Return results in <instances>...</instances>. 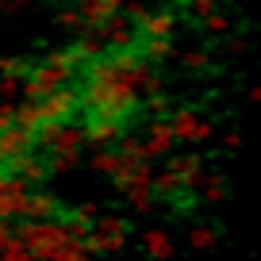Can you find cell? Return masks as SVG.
<instances>
[{"label": "cell", "instance_id": "6da1fadb", "mask_svg": "<svg viewBox=\"0 0 261 261\" xmlns=\"http://www.w3.org/2000/svg\"><path fill=\"white\" fill-rule=\"evenodd\" d=\"M77 65H81V58H77L69 46L50 50L39 65H31V73L23 77V100H42V96H50V92L65 89Z\"/></svg>", "mask_w": 261, "mask_h": 261}, {"label": "cell", "instance_id": "7a4b0ae2", "mask_svg": "<svg viewBox=\"0 0 261 261\" xmlns=\"http://www.w3.org/2000/svg\"><path fill=\"white\" fill-rule=\"evenodd\" d=\"M150 180H154V165H139V169L119 185L123 204H127L135 215H150V212H154V204H158L154 185H150Z\"/></svg>", "mask_w": 261, "mask_h": 261}, {"label": "cell", "instance_id": "3957f363", "mask_svg": "<svg viewBox=\"0 0 261 261\" xmlns=\"http://www.w3.org/2000/svg\"><path fill=\"white\" fill-rule=\"evenodd\" d=\"M169 127H173V139L188 142V146H204V142L215 135L212 119H200L196 108H177V112L169 115Z\"/></svg>", "mask_w": 261, "mask_h": 261}, {"label": "cell", "instance_id": "277c9868", "mask_svg": "<svg viewBox=\"0 0 261 261\" xmlns=\"http://www.w3.org/2000/svg\"><path fill=\"white\" fill-rule=\"evenodd\" d=\"M165 169L177 173L180 188H188V192H200V185H204V177H207V165H204V158L196 154V150L169 154V158H165Z\"/></svg>", "mask_w": 261, "mask_h": 261}, {"label": "cell", "instance_id": "5b68a950", "mask_svg": "<svg viewBox=\"0 0 261 261\" xmlns=\"http://www.w3.org/2000/svg\"><path fill=\"white\" fill-rule=\"evenodd\" d=\"M35 108H39V119L42 123H65V119H73V112L81 104H77V89H58V92H50V96H42V100H35Z\"/></svg>", "mask_w": 261, "mask_h": 261}, {"label": "cell", "instance_id": "8992f818", "mask_svg": "<svg viewBox=\"0 0 261 261\" xmlns=\"http://www.w3.org/2000/svg\"><path fill=\"white\" fill-rule=\"evenodd\" d=\"M92 31L100 35V42H104L112 54H127V50L139 42V35H135V27H130V19H123V12L112 16V19H104V23H96Z\"/></svg>", "mask_w": 261, "mask_h": 261}, {"label": "cell", "instance_id": "52a82bcc", "mask_svg": "<svg viewBox=\"0 0 261 261\" xmlns=\"http://www.w3.org/2000/svg\"><path fill=\"white\" fill-rule=\"evenodd\" d=\"M81 127H85V142L96 146V150H108L112 142H119L127 135V123L104 119V115H92V112H89V119H81Z\"/></svg>", "mask_w": 261, "mask_h": 261}, {"label": "cell", "instance_id": "ba28073f", "mask_svg": "<svg viewBox=\"0 0 261 261\" xmlns=\"http://www.w3.org/2000/svg\"><path fill=\"white\" fill-rule=\"evenodd\" d=\"M146 158L158 162V158H169L177 154V139H173V127H169V115H154L146 123Z\"/></svg>", "mask_w": 261, "mask_h": 261}, {"label": "cell", "instance_id": "9c48e42d", "mask_svg": "<svg viewBox=\"0 0 261 261\" xmlns=\"http://www.w3.org/2000/svg\"><path fill=\"white\" fill-rule=\"evenodd\" d=\"M130 27H135L139 39H173V31L180 27V19H177V12L162 8V12H146V16L135 19Z\"/></svg>", "mask_w": 261, "mask_h": 261}, {"label": "cell", "instance_id": "30bf717a", "mask_svg": "<svg viewBox=\"0 0 261 261\" xmlns=\"http://www.w3.org/2000/svg\"><path fill=\"white\" fill-rule=\"evenodd\" d=\"M96 215H100V204L96 200H85V204L62 207V212H58V223H62L69 234H89V230L96 227Z\"/></svg>", "mask_w": 261, "mask_h": 261}, {"label": "cell", "instance_id": "8fae6325", "mask_svg": "<svg viewBox=\"0 0 261 261\" xmlns=\"http://www.w3.org/2000/svg\"><path fill=\"white\" fill-rule=\"evenodd\" d=\"M139 253H142V261H169L173 257V234L165 227H146L139 234Z\"/></svg>", "mask_w": 261, "mask_h": 261}, {"label": "cell", "instance_id": "7c38bea8", "mask_svg": "<svg viewBox=\"0 0 261 261\" xmlns=\"http://www.w3.org/2000/svg\"><path fill=\"white\" fill-rule=\"evenodd\" d=\"M58 212H62V204H58V196L46 192V188H31V196H27V204H23V219H58Z\"/></svg>", "mask_w": 261, "mask_h": 261}, {"label": "cell", "instance_id": "4fadbf2b", "mask_svg": "<svg viewBox=\"0 0 261 261\" xmlns=\"http://www.w3.org/2000/svg\"><path fill=\"white\" fill-rule=\"evenodd\" d=\"M123 4H127V0H77V12H81L85 27H96V23H104V19L119 16Z\"/></svg>", "mask_w": 261, "mask_h": 261}, {"label": "cell", "instance_id": "5bb4252c", "mask_svg": "<svg viewBox=\"0 0 261 261\" xmlns=\"http://www.w3.org/2000/svg\"><path fill=\"white\" fill-rule=\"evenodd\" d=\"M81 146H85V127H81V119H65L62 127H58L54 142L46 146V154H62V150H81Z\"/></svg>", "mask_w": 261, "mask_h": 261}, {"label": "cell", "instance_id": "9a60e30c", "mask_svg": "<svg viewBox=\"0 0 261 261\" xmlns=\"http://www.w3.org/2000/svg\"><path fill=\"white\" fill-rule=\"evenodd\" d=\"M31 146H35V142L27 139L23 130L16 127V123L0 130V158H4V162H8V158H23V154H31Z\"/></svg>", "mask_w": 261, "mask_h": 261}, {"label": "cell", "instance_id": "2e32d148", "mask_svg": "<svg viewBox=\"0 0 261 261\" xmlns=\"http://www.w3.org/2000/svg\"><path fill=\"white\" fill-rule=\"evenodd\" d=\"M196 200H204L207 207H219L223 200H227V177L223 173H207L204 185H200V196Z\"/></svg>", "mask_w": 261, "mask_h": 261}, {"label": "cell", "instance_id": "e0dca14e", "mask_svg": "<svg viewBox=\"0 0 261 261\" xmlns=\"http://www.w3.org/2000/svg\"><path fill=\"white\" fill-rule=\"evenodd\" d=\"M142 58L150 65H158L165 58H177V46H173V39H142Z\"/></svg>", "mask_w": 261, "mask_h": 261}, {"label": "cell", "instance_id": "ac0fdd59", "mask_svg": "<svg viewBox=\"0 0 261 261\" xmlns=\"http://www.w3.org/2000/svg\"><path fill=\"white\" fill-rule=\"evenodd\" d=\"M92 230H104V234H127L130 238V219L123 212H100Z\"/></svg>", "mask_w": 261, "mask_h": 261}, {"label": "cell", "instance_id": "d6986e66", "mask_svg": "<svg viewBox=\"0 0 261 261\" xmlns=\"http://www.w3.org/2000/svg\"><path fill=\"white\" fill-rule=\"evenodd\" d=\"M46 173H69L73 165H81V150H62V154H42Z\"/></svg>", "mask_w": 261, "mask_h": 261}, {"label": "cell", "instance_id": "ffe728a7", "mask_svg": "<svg viewBox=\"0 0 261 261\" xmlns=\"http://www.w3.org/2000/svg\"><path fill=\"white\" fill-rule=\"evenodd\" d=\"M150 185H154L158 200H169V196L180 188V180H177V173H173V169H165V165H162V169H154V180H150Z\"/></svg>", "mask_w": 261, "mask_h": 261}, {"label": "cell", "instance_id": "44dd1931", "mask_svg": "<svg viewBox=\"0 0 261 261\" xmlns=\"http://www.w3.org/2000/svg\"><path fill=\"white\" fill-rule=\"evenodd\" d=\"M196 204H200V200H196V192H188V188H177V192L169 196V212H173V219H185V215H192Z\"/></svg>", "mask_w": 261, "mask_h": 261}, {"label": "cell", "instance_id": "7402d4cb", "mask_svg": "<svg viewBox=\"0 0 261 261\" xmlns=\"http://www.w3.org/2000/svg\"><path fill=\"white\" fill-rule=\"evenodd\" d=\"M180 65L185 69H212V50H204V46H188V50H180Z\"/></svg>", "mask_w": 261, "mask_h": 261}, {"label": "cell", "instance_id": "603a6c76", "mask_svg": "<svg viewBox=\"0 0 261 261\" xmlns=\"http://www.w3.org/2000/svg\"><path fill=\"white\" fill-rule=\"evenodd\" d=\"M188 246L192 250H215L219 246V230L215 227H192L188 230Z\"/></svg>", "mask_w": 261, "mask_h": 261}, {"label": "cell", "instance_id": "cb8c5ba5", "mask_svg": "<svg viewBox=\"0 0 261 261\" xmlns=\"http://www.w3.org/2000/svg\"><path fill=\"white\" fill-rule=\"evenodd\" d=\"M31 65L35 62H27V58H0V77H19L23 81L31 73Z\"/></svg>", "mask_w": 261, "mask_h": 261}, {"label": "cell", "instance_id": "d4e9b609", "mask_svg": "<svg viewBox=\"0 0 261 261\" xmlns=\"http://www.w3.org/2000/svg\"><path fill=\"white\" fill-rule=\"evenodd\" d=\"M89 169L100 173V177H112L115 173V150H96V154L89 158Z\"/></svg>", "mask_w": 261, "mask_h": 261}, {"label": "cell", "instance_id": "484cf974", "mask_svg": "<svg viewBox=\"0 0 261 261\" xmlns=\"http://www.w3.org/2000/svg\"><path fill=\"white\" fill-rule=\"evenodd\" d=\"M58 27H62V31H85V19H81V12L77 8H62L58 12Z\"/></svg>", "mask_w": 261, "mask_h": 261}, {"label": "cell", "instance_id": "4316f807", "mask_svg": "<svg viewBox=\"0 0 261 261\" xmlns=\"http://www.w3.org/2000/svg\"><path fill=\"white\" fill-rule=\"evenodd\" d=\"M19 96H23V81H19V77H0V100L16 104Z\"/></svg>", "mask_w": 261, "mask_h": 261}, {"label": "cell", "instance_id": "83f0119b", "mask_svg": "<svg viewBox=\"0 0 261 261\" xmlns=\"http://www.w3.org/2000/svg\"><path fill=\"white\" fill-rule=\"evenodd\" d=\"M230 27H234V23H230L223 12H215V16H207V19H204V31H207V35H215V39H219V35H230Z\"/></svg>", "mask_w": 261, "mask_h": 261}, {"label": "cell", "instance_id": "f1b7e54d", "mask_svg": "<svg viewBox=\"0 0 261 261\" xmlns=\"http://www.w3.org/2000/svg\"><path fill=\"white\" fill-rule=\"evenodd\" d=\"M0 261H35V253H31V250H27V246L16 238L8 250H0Z\"/></svg>", "mask_w": 261, "mask_h": 261}, {"label": "cell", "instance_id": "f546056e", "mask_svg": "<svg viewBox=\"0 0 261 261\" xmlns=\"http://www.w3.org/2000/svg\"><path fill=\"white\" fill-rule=\"evenodd\" d=\"M219 12V0H192V16L196 19H207V16H215Z\"/></svg>", "mask_w": 261, "mask_h": 261}, {"label": "cell", "instance_id": "4dcf8cb0", "mask_svg": "<svg viewBox=\"0 0 261 261\" xmlns=\"http://www.w3.org/2000/svg\"><path fill=\"white\" fill-rule=\"evenodd\" d=\"M146 108L154 115H165L169 112V96H165V92H154V96H146Z\"/></svg>", "mask_w": 261, "mask_h": 261}, {"label": "cell", "instance_id": "1f68e13d", "mask_svg": "<svg viewBox=\"0 0 261 261\" xmlns=\"http://www.w3.org/2000/svg\"><path fill=\"white\" fill-rule=\"evenodd\" d=\"M223 146L227 150H242V130H227V135H223Z\"/></svg>", "mask_w": 261, "mask_h": 261}, {"label": "cell", "instance_id": "d6a6232c", "mask_svg": "<svg viewBox=\"0 0 261 261\" xmlns=\"http://www.w3.org/2000/svg\"><path fill=\"white\" fill-rule=\"evenodd\" d=\"M246 100H250V104H257V100H261V89H257V85H250V89H246Z\"/></svg>", "mask_w": 261, "mask_h": 261}, {"label": "cell", "instance_id": "836d02e7", "mask_svg": "<svg viewBox=\"0 0 261 261\" xmlns=\"http://www.w3.org/2000/svg\"><path fill=\"white\" fill-rule=\"evenodd\" d=\"M23 4H31V0H4V12L8 8H23Z\"/></svg>", "mask_w": 261, "mask_h": 261}, {"label": "cell", "instance_id": "e575fe53", "mask_svg": "<svg viewBox=\"0 0 261 261\" xmlns=\"http://www.w3.org/2000/svg\"><path fill=\"white\" fill-rule=\"evenodd\" d=\"M69 261H100V257H92V253H73Z\"/></svg>", "mask_w": 261, "mask_h": 261}, {"label": "cell", "instance_id": "d590c367", "mask_svg": "<svg viewBox=\"0 0 261 261\" xmlns=\"http://www.w3.org/2000/svg\"><path fill=\"white\" fill-rule=\"evenodd\" d=\"M100 261H115V257H100Z\"/></svg>", "mask_w": 261, "mask_h": 261}, {"label": "cell", "instance_id": "8d00e7d4", "mask_svg": "<svg viewBox=\"0 0 261 261\" xmlns=\"http://www.w3.org/2000/svg\"><path fill=\"white\" fill-rule=\"evenodd\" d=\"M0 169H4V158H0Z\"/></svg>", "mask_w": 261, "mask_h": 261}]
</instances>
